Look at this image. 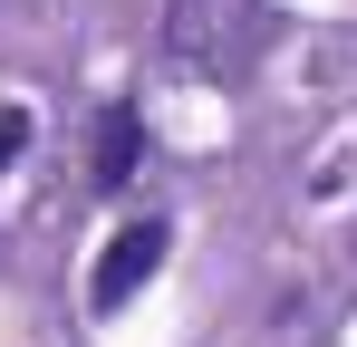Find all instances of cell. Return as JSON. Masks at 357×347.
I'll list each match as a JSON object with an SVG mask.
<instances>
[{
    "instance_id": "1",
    "label": "cell",
    "mask_w": 357,
    "mask_h": 347,
    "mask_svg": "<svg viewBox=\"0 0 357 347\" xmlns=\"http://www.w3.org/2000/svg\"><path fill=\"white\" fill-rule=\"evenodd\" d=\"M165 251H174V231L155 222V213H145V222H126L116 241L97 251V270H87V309H126L135 289H145L155 270H165Z\"/></svg>"
},
{
    "instance_id": "3",
    "label": "cell",
    "mask_w": 357,
    "mask_h": 347,
    "mask_svg": "<svg viewBox=\"0 0 357 347\" xmlns=\"http://www.w3.org/2000/svg\"><path fill=\"white\" fill-rule=\"evenodd\" d=\"M29 155V107H0V174Z\"/></svg>"
},
{
    "instance_id": "2",
    "label": "cell",
    "mask_w": 357,
    "mask_h": 347,
    "mask_svg": "<svg viewBox=\"0 0 357 347\" xmlns=\"http://www.w3.org/2000/svg\"><path fill=\"white\" fill-rule=\"evenodd\" d=\"M135 155H145V116L126 107H97V183H107V193H126V183H135Z\"/></svg>"
}]
</instances>
